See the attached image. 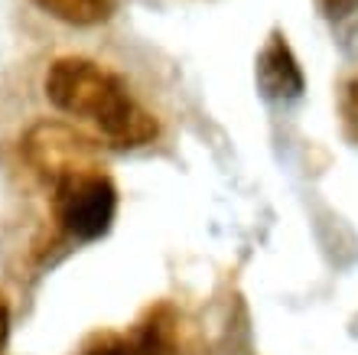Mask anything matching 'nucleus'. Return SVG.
<instances>
[{
  "label": "nucleus",
  "instance_id": "1",
  "mask_svg": "<svg viewBox=\"0 0 358 355\" xmlns=\"http://www.w3.org/2000/svg\"><path fill=\"white\" fill-rule=\"evenodd\" d=\"M46 98L62 114L88 118L98 124L111 147H143L160 134V124L143 104H137L121 82V75L98 66L85 56L56 59L46 72Z\"/></svg>",
  "mask_w": 358,
  "mask_h": 355
},
{
  "label": "nucleus",
  "instance_id": "2",
  "mask_svg": "<svg viewBox=\"0 0 358 355\" xmlns=\"http://www.w3.org/2000/svg\"><path fill=\"white\" fill-rule=\"evenodd\" d=\"M23 157L43 179L52 186L62 179L98 173L101 169V150L88 134L76 131L62 121H36L23 134Z\"/></svg>",
  "mask_w": 358,
  "mask_h": 355
},
{
  "label": "nucleus",
  "instance_id": "3",
  "mask_svg": "<svg viewBox=\"0 0 358 355\" xmlns=\"http://www.w3.org/2000/svg\"><path fill=\"white\" fill-rule=\"evenodd\" d=\"M52 189H56L52 196L56 222L76 242H94L111 228L114 212H117V189L101 169L62 179Z\"/></svg>",
  "mask_w": 358,
  "mask_h": 355
},
{
  "label": "nucleus",
  "instance_id": "4",
  "mask_svg": "<svg viewBox=\"0 0 358 355\" xmlns=\"http://www.w3.org/2000/svg\"><path fill=\"white\" fill-rule=\"evenodd\" d=\"M255 78H257V88H261V95H264L267 102H296L303 95V88H306L303 69L280 29L271 33L264 49L257 53Z\"/></svg>",
  "mask_w": 358,
  "mask_h": 355
},
{
  "label": "nucleus",
  "instance_id": "5",
  "mask_svg": "<svg viewBox=\"0 0 358 355\" xmlns=\"http://www.w3.org/2000/svg\"><path fill=\"white\" fill-rule=\"evenodd\" d=\"M33 4L69 27H98L117 10V0H33Z\"/></svg>",
  "mask_w": 358,
  "mask_h": 355
},
{
  "label": "nucleus",
  "instance_id": "6",
  "mask_svg": "<svg viewBox=\"0 0 358 355\" xmlns=\"http://www.w3.org/2000/svg\"><path fill=\"white\" fill-rule=\"evenodd\" d=\"M78 355H141L137 352V339H134V329L131 333H94V336L85 339V346L78 349Z\"/></svg>",
  "mask_w": 358,
  "mask_h": 355
},
{
  "label": "nucleus",
  "instance_id": "7",
  "mask_svg": "<svg viewBox=\"0 0 358 355\" xmlns=\"http://www.w3.org/2000/svg\"><path fill=\"white\" fill-rule=\"evenodd\" d=\"M316 7L326 20H345L358 13V0H316Z\"/></svg>",
  "mask_w": 358,
  "mask_h": 355
},
{
  "label": "nucleus",
  "instance_id": "8",
  "mask_svg": "<svg viewBox=\"0 0 358 355\" xmlns=\"http://www.w3.org/2000/svg\"><path fill=\"white\" fill-rule=\"evenodd\" d=\"M345 118H349V127L358 137V78L345 88Z\"/></svg>",
  "mask_w": 358,
  "mask_h": 355
},
{
  "label": "nucleus",
  "instance_id": "9",
  "mask_svg": "<svg viewBox=\"0 0 358 355\" xmlns=\"http://www.w3.org/2000/svg\"><path fill=\"white\" fill-rule=\"evenodd\" d=\"M7 336H10V309L3 303V297H0V355L7 349Z\"/></svg>",
  "mask_w": 358,
  "mask_h": 355
}]
</instances>
